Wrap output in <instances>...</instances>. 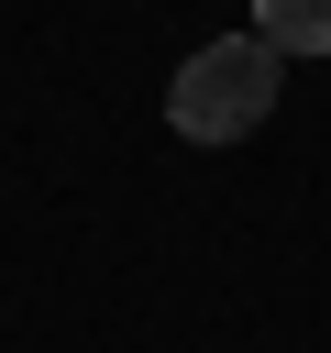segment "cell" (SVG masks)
Instances as JSON below:
<instances>
[{
  "instance_id": "cell-1",
  "label": "cell",
  "mask_w": 331,
  "mask_h": 353,
  "mask_svg": "<svg viewBox=\"0 0 331 353\" xmlns=\"http://www.w3.org/2000/svg\"><path fill=\"white\" fill-rule=\"evenodd\" d=\"M276 44L265 33H221V44H199L188 66H177V88H166V121H177V143H243V132H265V110H276Z\"/></svg>"
},
{
  "instance_id": "cell-2",
  "label": "cell",
  "mask_w": 331,
  "mask_h": 353,
  "mask_svg": "<svg viewBox=\"0 0 331 353\" xmlns=\"http://www.w3.org/2000/svg\"><path fill=\"white\" fill-rule=\"evenodd\" d=\"M254 33L276 55H331V0H254Z\"/></svg>"
}]
</instances>
